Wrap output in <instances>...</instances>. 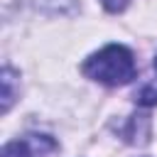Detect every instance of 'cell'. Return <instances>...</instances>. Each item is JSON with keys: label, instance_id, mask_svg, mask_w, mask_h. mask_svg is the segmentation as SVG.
<instances>
[{"label": "cell", "instance_id": "cell-4", "mask_svg": "<svg viewBox=\"0 0 157 157\" xmlns=\"http://www.w3.org/2000/svg\"><path fill=\"white\" fill-rule=\"evenodd\" d=\"M135 101H137L140 105H157V81L145 83V86L140 88V93L135 96Z\"/></svg>", "mask_w": 157, "mask_h": 157}, {"label": "cell", "instance_id": "cell-2", "mask_svg": "<svg viewBox=\"0 0 157 157\" xmlns=\"http://www.w3.org/2000/svg\"><path fill=\"white\" fill-rule=\"evenodd\" d=\"M56 150V142L47 135H29L27 140H12L2 147L0 157H49Z\"/></svg>", "mask_w": 157, "mask_h": 157}, {"label": "cell", "instance_id": "cell-3", "mask_svg": "<svg viewBox=\"0 0 157 157\" xmlns=\"http://www.w3.org/2000/svg\"><path fill=\"white\" fill-rule=\"evenodd\" d=\"M12 98H15V91H12V71L5 66L2 69V113L10 110Z\"/></svg>", "mask_w": 157, "mask_h": 157}, {"label": "cell", "instance_id": "cell-6", "mask_svg": "<svg viewBox=\"0 0 157 157\" xmlns=\"http://www.w3.org/2000/svg\"><path fill=\"white\" fill-rule=\"evenodd\" d=\"M155 71H157V59H155Z\"/></svg>", "mask_w": 157, "mask_h": 157}, {"label": "cell", "instance_id": "cell-5", "mask_svg": "<svg viewBox=\"0 0 157 157\" xmlns=\"http://www.w3.org/2000/svg\"><path fill=\"white\" fill-rule=\"evenodd\" d=\"M103 2V7L108 10V12H120V10H125V5H128V0H101Z\"/></svg>", "mask_w": 157, "mask_h": 157}, {"label": "cell", "instance_id": "cell-1", "mask_svg": "<svg viewBox=\"0 0 157 157\" xmlns=\"http://www.w3.org/2000/svg\"><path fill=\"white\" fill-rule=\"evenodd\" d=\"M135 56L123 44H108L83 61V74L105 86H123L135 78Z\"/></svg>", "mask_w": 157, "mask_h": 157}]
</instances>
